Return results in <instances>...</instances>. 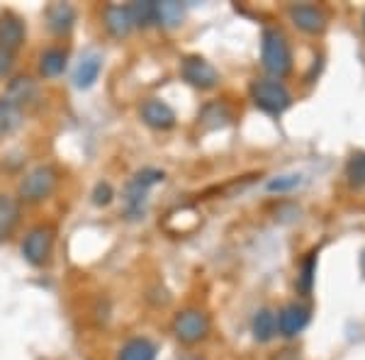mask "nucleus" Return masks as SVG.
I'll return each mask as SVG.
<instances>
[{"instance_id":"9","label":"nucleus","mask_w":365,"mask_h":360,"mask_svg":"<svg viewBox=\"0 0 365 360\" xmlns=\"http://www.w3.org/2000/svg\"><path fill=\"white\" fill-rule=\"evenodd\" d=\"M275 319H278V331L282 336H297L309 324V307L290 302L282 307L278 314H275Z\"/></svg>"},{"instance_id":"8","label":"nucleus","mask_w":365,"mask_h":360,"mask_svg":"<svg viewBox=\"0 0 365 360\" xmlns=\"http://www.w3.org/2000/svg\"><path fill=\"white\" fill-rule=\"evenodd\" d=\"M25 37L27 29L20 17L13 13L0 15V51H8V54L15 56V51L25 44Z\"/></svg>"},{"instance_id":"27","label":"nucleus","mask_w":365,"mask_h":360,"mask_svg":"<svg viewBox=\"0 0 365 360\" xmlns=\"http://www.w3.org/2000/svg\"><path fill=\"white\" fill-rule=\"evenodd\" d=\"M134 178H137L139 182H144L146 187H154V185H158V182L166 180V173L158 170V168H141L134 173Z\"/></svg>"},{"instance_id":"30","label":"nucleus","mask_w":365,"mask_h":360,"mask_svg":"<svg viewBox=\"0 0 365 360\" xmlns=\"http://www.w3.org/2000/svg\"><path fill=\"white\" fill-rule=\"evenodd\" d=\"M363 29H365V15H363Z\"/></svg>"},{"instance_id":"24","label":"nucleus","mask_w":365,"mask_h":360,"mask_svg":"<svg viewBox=\"0 0 365 360\" xmlns=\"http://www.w3.org/2000/svg\"><path fill=\"white\" fill-rule=\"evenodd\" d=\"M302 185V175L299 173H287V175H275L273 180H268L266 190L268 192H290L295 187Z\"/></svg>"},{"instance_id":"29","label":"nucleus","mask_w":365,"mask_h":360,"mask_svg":"<svg viewBox=\"0 0 365 360\" xmlns=\"http://www.w3.org/2000/svg\"><path fill=\"white\" fill-rule=\"evenodd\" d=\"M182 360H202V358H197V356H187V358H182Z\"/></svg>"},{"instance_id":"28","label":"nucleus","mask_w":365,"mask_h":360,"mask_svg":"<svg viewBox=\"0 0 365 360\" xmlns=\"http://www.w3.org/2000/svg\"><path fill=\"white\" fill-rule=\"evenodd\" d=\"M13 68H15V56L8 54V51H0V78L13 73Z\"/></svg>"},{"instance_id":"15","label":"nucleus","mask_w":365,"mask_h":360,"mask_svg":"<svg viewBox=\"0 0 365 360\" xmlns=\"http://www.w3.org/2000/svg\"><path fill=\"white\" fill-rule=\"evenodd\" d=\"M39 96V88L29 76H15L8 83V91H5V98L10 103H15L17 108H25V105H32Z\"/></svg>"},{"instance_id":"4","label":"nucleus","mask_w":365,"mask_h":360,"mask_svg":"<svg viewBox=\"0 0 365 360\" xmlns=\"http://www.w3.org/2000/svg\"><path fill=\"white\" fill-rule=\"evenodd\" d=\"M54 236L56 234L49 224H37V227L29 229L25 239H22V256H25V261L29 265H37V268L49 263L51 251H54Z\"/></svg>"},{"instance_id":"14","label":"nucleus","mask_w":365,"mask_h":360,"mask_svg":"<svg viewBox=\"0 0 365 360\" xmlns=\"http://www.w3.org/2000/svg\"><path fill=\"white\" fill-rule=\"evenodd\" d=\"M20 200L0 192V244L8 241L20 224Z\"/></svg>"},{"instance_id":"25","label":"nucleus","mask_w":365,"mask_h":360,"mask_svg":"<svg viewBox=\"0 0 365 360\" xmlns=\"http://www.w3.org/2000/svg\"><path fill=\"white\" fill-rule=\"evenodd\" d=\"M346 175L353 185H365V153H356L346 166Z\"/></svg>"},{"instance_id":"10","label":"nucleus","mask_w":365,"mask_h":360,"mask_svg":"<svg viewBox=\"0 0 365 360\" xmlns=\"http://www.w3.org/2000/svg\"><path fill=\"white\" fill-rule=\"evenodd\" d=\"M100 71H103V56H100L98 51H86V54L78 58V63H76L73 86L78 88V91H88V88H93L98 83Z\"/></svg>"},{"instance_id":"3","label":"nucleus","mask_w":365,"mask_h":360,"mask_svg":"<svg viewBox=\"0 0 365 360\" xmlns=\"http://www.w3.org/2000/svg\"><path fill=\"white\" fill-rule=\"evenodd\" d=\"M56 182H58V173L54 166H37L32 168L29 173L22 178L20 182V202L27 205H39L44 200L51 197V192L56 190Z\"/></svg>"},{"instance_id":"6","label":"nucleus","mask_w":365,"mask_h":360,"mask_svg":"<svg viewBox=\"0 0 365 360\" xmlns=\"http://www.w3.org/2000/svg\"><path fill=\"white\" fill-rule=\"evenodd\" d=\"M180 76H182L185 83H190L192 88H200V91H212V88L220 83V73H217V68L202 56H185L182 58Z\"/></svg>"},{"instance_id":"26","label":"nucleus","mask_w":365,"mask_h":360,"mask_svg":"<svg viewBox=\"0 0 365 360\" xmlns=\"http://www.w3.org/2000/svg\"><path fill=\"white\" fill-rule=\"evenodd\" d=\"M93 205H96V207H108L110 202H113L115 200V187L110 185L108 180H100L96 187H93Z\"/></svg>"},{"instance_id":"16","label":"nucleus","mask_w":365,"mask_h":360,"mask_svg":"<svg viewBox=\"0 0 365 360\" xmlns=\"http://www.w3.org/2000/svg\"><path fill=\"white\" fill-rule=\"evenodd\" d=\"M68 66V51L61 46H49L39 54V76L42 78H58Z\"/></svg>"},{"instance_id":"18","label":"nucleus","mask_w":365,"mask_h":360,"mask_svg":"<svg viewBox=\"0 0 365 360\" xmlns=\"http://www.w3.org/2000/svg\"><path fill=\"white\" fill-rule=\"evenodd\" d=\"M117 360H156V346L154 341L144 339H129L125 346L117 353Z\"/></svg>"},{"instance_id":"12","label":"nucleus","mask_w":365,"mask_h":360,"mask_svg":"<svg viewBox=\"0 0 365 360\" xmlns=\"http://www.w3.org/2000/svg\"><path fill=\"white\" fill-rule=\"evenodd\" d=\"M103 27L108 29V34L115 39L129 37V32L134 29V22H132V15H129L127 5H108V8L103 10Z\"/></svg>"},{"instance_id":"5","label":"nucleus","mask_w":365,"mask_h":360,"mask_svg":"<svg viewBox=\"0 0 365 360\" xmlns=\"http://www.w3.org/2000/svg\"><path fill=\"white\" fill-rule=\"evenodd\" d=\"M173 334L180 344H200L210 334V317L200 309H185L173 319Z\"/></svg>"},{"instance_id":"17","label":"nucleus","mask_w":365,"mask_h":360,"mask_svg":"<svg viewBox=\"0 0 365 360\" xmlns=\"http://www.w3.org/2000/svg\"><path fill=\"white\" fill-rule=\"evenodd\" d=\"M146 195L149 187L144 182H139L137 178H132L125 187V215L129 220H141L146 212Z\"/></svg>"},{"instance_id":"20","label":"nucleus","mask_w":365,"mask_h":360,"mask_svg":"<svg viewBox=\"0 0 365 360\" xmlns=\"http://www.w3.org/2000/svg\"><path fill=\"white\" fill-rule=\"evenodd\" d=\"M251 331H253V339L266 344V341H270L278 334V319H275V314L270 309H258L256 317H253Z\"/></svg>"},{"instance_id":"2","label":"nucleus","mask_w":365,"mask_h":360,"mask_svg":"<svg viewBox=\"0 0 365 360\" xmlns=\"http://www.w3.org/2000/svg\"><path fill=\"white\" fill-rule=\"evenodd\" d=\"M251 100L258 110L268 115H282L292 105V96L280 81L275 78H258L251 83Z\"/></svg>"},{"instance_id":"23","label":"nucleus","mask_w":365,"mask_h":360,"mask_svg":"<svg viewBox=\"0 0 365 360\" xmlns=\"http://www.w3.org/2000/svg\"><path fill=\"white\" fill-rule=\"evenodd\" d=\"M314 273H317V253H309V258L302 263L299 275H297V287H299V292H302V294L312 292V285H314Z\"/></svg>"},{"instance_id":"13","label":"nucleus","mask_w":365,"mask_h":360,"mask_svg":"<svg viewBox=\"0 0 365 360\" xmlns=\"http://www.w3.org/2000/svg\"><path fill=\"white\" fill-rule=\"evenodd\" d=\"M76 25V10L68 3H54L46 8V27L56 37H66Z\"/></svg>"},{"instance_id":"11","label":"nucleus","mask_w":365,"mask_h":360,"mask_svg":"<svg viewBox=\"0 0 365 360\" xmlns=\"http://www.w3.org/2000/svg\"><path fill=\"white\" fill-rule=\"evenodd\" d=\"M290 20L297 29L307 34H322L327 29V15L317 5H295L290 10Z\"/></svg>"},{"instance_id":"19","label":"nucleus","mask_w":365,"mask_h":360,"mask_svg":"<svg viewBox=\"0 0 365 360\" xmlns=\"http://www.w3.org/2000/svg\"><path fill=\"white\" fill-rule=\"evenodd\" d=\"M22 125V108L10 103L8 98H0V139L15 134Z\"/></svg>"},{"instance_id":"1","label":"nucleus","mask_w":365,"mask_h":360,"mask_svg":"<svg viewBox=\"0 0 365 360\" xmlns=\"http://www.w3.org/2000/svg\"><path fill=\"white\" fill-rule=\"evenodd\" d=\"M261 63L270 73V78H285L292 71V51L287 37L275 27L263 29L261 34Z\"/></svg>"},{"instance_id":"21","label":"nucleus","mask_w":365,"mask_h":360,"mask_svg":"<svg viewBox=\"0 0 365 360\" xmlns=\"http://www.w3.org/2000/svg\"><path fill=\"white\" fill-rule=\"evenodd\" d=\"M185 17V5L166 0V3H156V25L161 27H178Z\"/></svg>"},{"instance_id":"22","label":"nucleus","mask_w":365,"mask_h":360,"mask_svg":"<svg viewBox=\"0 0 365 360\" xmlns=\"http://www.w3.org/2000/svg\"><path fill=\"white\" fill-rule=\"evenodd\" d=\"M129 8V15H132V22L134 27H151L156 25V3L154 0H139V3H132L127 5Z\"/></svg>"},{"instance_id":"7","label":"nucleus","mask_w":365,"mask_h":360,"mask_svg":"<svg viewBox=\"0 0 365 360\" xmlns=\"http://www.w3.org/2000/svg\"><path fill=\"white\" fill-rule=\"evenodd\" d=\"M139 115H141V120H144L146 127L158 129V132H166V129L175 127L173 108H170L168 103H163V100H158V98L144 100V103H141V108H139Z\"/></svg>"}]
</instances>
